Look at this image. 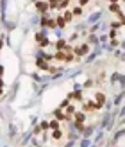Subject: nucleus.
I'll return each mask as SVG.
<instances>
[{"instance_id": "obj_10", "label": "nucleus", "mask_w": 125, "mask_h": 147, "mask_svg": "<svg viewBox=\"0 0 125 147\" xmlns=\"http://www.w3.org/2000/svg\"><path fill=\"white\" fill-rule=\"evenodd\" d=\"M72 16H73V15H72V11H66V13H64V22H70V20H72Z\"/></svg>"}, {"instance_id": "obj_7", "label": "nucleus", "mask_w": 125, "mask_h": 147, "mask_svg": "<svg viewBox=\"0 0 125 147\" xmlns=\"http://www.w3.org/2000/svg\"><path fill=\"white\" fill-rule=\"evenodd\" d=\"M55 47H57L59 50H61V49H64V47H66V43H64V40H59L57 43H55Z\"/></svg>"}, {"instance_id": "obj_17", "label": "nucleus", "mask_w": 125, "mask_h": 147, "mask_svg": "<svg viewBox=\"0 0 125 147\" xmlns=\"http://www.w3.org/2000/svg\"><path fill=\"white\" fill-rule=\"evenodd\" d=\"M0 95H2V88H0Z\"/></svg>"}, {"instance_id": "obj_5", "label": "nucleus", "mask_w": 125, "mask_h": 147, "mask_svg": "<svg viewBox=\"0 0 125 147\" xmlns=\"http://www.w3.org/2000/svg\"><path fill=\"white\" fill-rule=\"evenodd\" d=\"M88 52H89V47H88V45H82V47L77 49V54H88Z\"/></svg>"}, {"instance_id": "obj_9", "label": "nucleus", "mask_w": 125, "mask_h": 147, "mask_svg": "<svg viewBox=\"0 0 125 147\" xmlns=\"http://www.w3.org/2000/svg\"><path fill=\"white\" fill-rule=\"evenodd\" d=\"M54 59H57V61H64V54H63V52H57V54L54 56Z\"/></svg>"}, {"instance_id": "obj_4", "label": "nucleus", "mask_w": 125, "mask_h": 147, "mask_svg": "<svg viewBox=\"0 0 125 147\" xmlns=\"http://www.w3.org/2000/svg\"><path fill=\"white\" fill-rule=\"evenodd\" d=\"M36 66H38V68H43V70H47V68H48V63H47V61H41V59H38V61H36Z\"/></svg>"}, {"instance_id": "obj_8", "label": "nucleus", "mask_w": 125, "mask_h": 147, "mask_svg": "<svg viewBox=\"0 0 125 147\" xmlns=\"http://www.w3.org/2000/svg\"><path fill=\"white\" fill-rule=\"evenodd\" d=\"M48 127H52V129H59V122L57 120H52V122L48 124Z\"/></svg>"}, {"instance_id": "obj_14", "label": "nucleus", "mask_w": 125, "mask_h": 147, "mask_svg": "<svg viewBox=\"0 0 125 147\" xmlns=\"http://www.w3.org/2000/svg\"><path fill=\"white\" fill-rule=\"evenodd\" d=\"M88 2H89V0H79V4H81V6H86Z\"/></svg>"}, {"instance_id": "obj_12", "label": "nucleus", "mask_w": 125, "mask_h": 147, "mask_svg": "<svg viewBox=\"0 0 125 147\" xmlns=\"http://www.w3.org/2000/svg\"><path fill=\"white\" fill-rule=\"evenodd\" d=\"M55 24H57L59 27H64V24H66V22H64L63 18H57V20H55Z\"/></svg>"}, {"instance_id": "obj_1", "label": "nucleus", "mask_w": 125, "mask_h": 147, "mask_svg": "<svg viewBox=\"0 0 125 147\" xmlns=\"http://www.w3.org/2000/svg\"><path fill=\"white\" fill-rule=\"evenodd\" d=\"M95 100H96V102H95V108H100L102 104L105 102V95H104V93H96V95H95Z\"/></svg>"}, {"instance_id": "obj_11", "label": "nucleus", "mask_w": 125, "mask_h": 147, "mask_svg": "<svg viewBox=\"0 0 125 147\" xmlns=\"http://www.w3.org/2000/svg\"><path fill=\"white\" fill-rule=\"evenodd\" d=\"M72 15H77V16H81V15H82V9H81V7H75V9L72 11Z\"/></svg>"}, {"instance_id": "obj_18", "label": "nucleus", "mask_w": 125, "mask_h": 147, "mask_svg": "<svg viewBox=\"0 0 125 147\" xmlns=\"http://www.w3.org/2000/svg\"><path fill=\"white\" fill-rule=\"evenodd\" d=\"M111 2H116V0H111Z\"/></svg>"}, {"instance_id": "obj_2", "label": "nucleus", "mask_w": 125, "mask_h": 147, "mask_svg": "<svg viewBox=\"0 0 125 147\" xmlns=\"http://www.w3.org/2000/svg\"><path fill=\"white\" fill-rule=\"evenodd\" d=\"M75 120L82 124V122L86 120V113H84V111H79V113H75Z\"/></svg>"}, {"instance_id": "obj_13", "label": "nucleus", "mask_w": 125, "mask_h": 147, "mask_svg": "<svg viewBox=\"0 0 125 147\" xmlns=\"http://www.w3.org/2000/svg\"><path fill=\"white\" fill-rule=\"evenodd\" d=\"M39 129H48V122H41V126H39Z\"/></svg>"}, {"instance_id": "obj_3", "label": "nucleus", "mask_w": 125, "mask_h": 147, "mask_svg": "<svg viewBox=\"0 0 125 147\" xmlns=\"http://www.w3.org/2000/svg\"><path fill=\"white\" fill-rule=\"evenodd\" d=\"M36 7H38V11L45 13V11L48 9V4H45V2H38V4H36Z\"/></svg>"}, {"instance_id": "obj_6", "label": "nucleus", "mask_w": 125, "mask_h": 147, "mask_svg": "<svg viewBox=\"0 0 125 147\" xmlns=\"http://www.w3.org/2000/svg\"><path fill=\"white\" fill-rule=\"evenodd\" d=\"M55 118H57V120H64V118H66V115H64L61 109H55Z\"/></svg>"}, {"instance_id": "obj_16", "label": "nucleus", "mask_w": 125, "mask_h": 147, "mask_svg": "<svg viewBox=\"0 0 125 147\" xmlns=\"http://www.w3.org/2000/svg\"><path fill=\"white\" fill-rule=\"evenodd\" d=\"M0 50H2V41H0Z\"/></svg>"}, {"instance_id": "obj_15", "label": "nucleus", "mask_w": 125, "mask_h": 147, "mask_svg": "<svg viewBox=\"0 0 125 147\" xmlns=\"http://www.w3.org/2000/svg\"><path fill=\"white\" fill-rule=\"evenodd\" d=\"M4 75V66H0V77Z\"/></svg>"}]
</instances>
